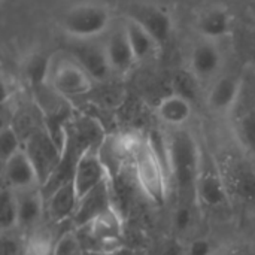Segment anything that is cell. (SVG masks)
I'll use <instances>...</instances> for the list:
<instances>
[{
    "mask_svg": "<svg viewBox=\"0 0 255 255\" xmlns=\"http://www.w3.org/2000/svg\"><path fill=\"white\" fill-rule=\"evenodd\" d=\"M126 142L139 188L151 202L163 205L167 196V181L164 164L152 139L133 136Z\"/></svg>",
    "mask_w": 255,
    "mask_h": 255,
    "instance_id": "cell-1",
    "label": "cell"
},
{
    "mask_svg": "<svg viewBox=\"0 0 255 255\" xmlns=\"http://www.w3.org/2000/svg\"><path fill=\"white\" fill-rule=\"evenodd\" d=\"M166 158L175 181L178 196H196L202 169V155L194 137L185 130H176L166 143Z\"/></svg>",
    "mask_w": 255,
    "mask_h": 255,
    "instance_id": "cell-2",
    "label": "cell"
},
{
    "mask_svg": "<svg viewBox=\"0 0 255 255\" xmlns=\"http://www.w3.org/2000/svg\"><path fill=\"white\" fill-rule=\"evenodd\" d=\"M111 22L109 10L97 3L73 6L63 19L64 31L75 40H93L106 31Z\"/></svg>",
    "mask_w": 255,
    "mask_h": 255,
    "instance_id": "cell-3",
    "label": "cell"
},
{
    "mask_svg": "<svg viewBox=\"0 0 255 255\" xmlns=\"http://www.w3.org/2000/svg\"><path fill=\"white\" fill-rule=\"evenodd\" d=\"M22 148L36 169L40 187H43L57 170L63 157V148L52 139L45 126L34 128L24 139Z\"/></svg>",
    "mask_w": 255,
    "mask_h": 255,
    "instance_id": "cell-4",
    "label": "cell"
},
{
    "mask_svg": "<svg viewBox=\"0 0 255 255\" xmlns=\"http://www.w3.org/2000/svg\"><path fill=\"white\" fill-rule=\"evenodd\" d=\"M127 15L130 19L142 25L158 46H163L169 42L173 21L166 9L151 3H134L130 6Z\"/></svg>",
    "mask_w": 255,
    "mask_h": 255,
    "instance_id": "cell-5",
    "label": "cell"
},
{
    "mask_svg": "<svg viewBox=\"0 0 255 255\" xmlns=\"http://www.w3.org/2000/svg\"><path fill=\"white\" fill-rule=\"evenodd\" d=\"M196 194L200 206H206L209 209H218L227 203V197L230 193L226 185L224 176L217 164H214L211 160H202Z\"/></svg>",
    "mask_w": 255,
    "mask_h": 255,
    "instance_id": "cell-6",
    "label": "cell"
},
{
    "mask_svg": "<svg viewBox=\"0 0 255 255\" xmlns=\"http://www.w3.org/2000/svg\"><path fill=\"white\" fill-rule=\"evenodd\" d=\"M100 148L87 149L76 164L73 184L76 187L79 199L109 179V172L102 160Z\"/></svg>",
    "mask_w": 255,
    "mask_h": 255,
    "instance_id": "cell-7",
    "label": "cell"
},
{
    "mask_svg": "<svg viewBox=\"0 0 255 255\" xmlns=\"http://www.w3.org/2000/svg\"><path fill=\"white\" fill-rule=\"evenodd\" d=\"M52 87L61 97H81L90 93L93 79L75 60L63 61L52 73Z\"/></svg>",
    "mask_w": 255,
    "mask_h": 255,
    "instance_id": "cell-8",
    "label": "cell"
},
{
    "mask_svg": "<svg viewBox=\"0 0 255 255\" xmlns=\"http://www.w3.org/2000/svg\"><path fill=\"white\" fill-rule=\"evenodd\" d=\"M3 176L4 187L10 188L12 191H22L40 187L36 169L24 148L3 163Z\"/></svg>",
    "mask_w": 255,
    "mask_h": 255,
    "instance_id": "cell-9",
    "label": "cell"
},
{
    "mask_svg": "<svg viewBox=\"0 0 255 255\" xmlns=\"http://www.w3.org/2000/svg\"><path fill=\"white\" fill-rule=\"evenodd\" d=\"M73 48L75 61L91 76L93 81H105L112 67L108 60L105 45H97L93 40H76Z\"/></svg>",
    "mask_w": 255,
    "mask_h": 255,
    "instance_id": "cell-10",
    "label": "cell"
},
{
    "mask_svg": "<svg viewBox=\"0 0 255 255\" xmlns=\"http://www.w3.org/2000/svg\"><path fill=\"white\" fill-rule=\"evenodd\" d=\"M15 196L18 205V227L31 233L40 227L43 215L46 214V203L42 187L15 191Z\"/></svg>",
    "mask_w": 255,
    "mask_h": 255,
    "instance_id": "cell-11",
    "label": "cell"
},
{
    "mask_svg": "<svg viewBox=\"0 0 255 255\" xmlns=\"http://www.w3.org/2000/svg\"><path fill=\"white\" fill-rule=\"evenodd\" d=\"M220 170L229 193L245 202L255 203V169L251 164L242 160H232Z\"/></svg>",
    "mask_w": 255,
    "mask_h": 255,
    "instance_id": "cell-12",
    "label": "cell"
},
{
    "mask_svg": "<svg viewBox=\"0 0 255 255\" xmlns=\"http://www.w3.org/2000/svg\"><path fill=\"white\" fill-rule=\"evenodd\" d=\"M111 206H114V203H112L111 184L108 179L79 199L78 209L72 218V224L76 229L84 227L88 223H91L94 218H97L100 214H103L106 209H109Z\"/></svg>",
    "mask_w": 255,
    "mask_h": 255,
    "instance_id": "cell-13",
    "label": "cell"
},
{
    "mask_svg": "<svg viewBox=\"0 0 255 255\" xmlns=\"http://www.w3.org/2000/svg\"><path fill=\"white\" fill-rule=\"evenodd\" d=\"M45 203L46 215L52 223L72 221L79 203V196L73 181L63 184L61 187L51 191L45 197Z\"/></svg>",
    "mask_w": 255,
    "mask_h": 255,
    "instance_id": "cell-14",
    "label": "cell"
},
{
    "mask_svg": "<svg viewBox=\"0 0 255 255\" xmlns=\"http://www.w3.org/2000/svg\"><path fill=\"white\" fill-rule=\"evenodd\" d=\"M244 88V81L235 75H224L215 81L208 94L211 109L220 114L230 112L236 108Z\"/></svg>",
    "mask_w": 255,
    "mask_h": 255,
    "instance_id": "cell-15",
    "label": "cell"
},
{
    "mask_svg": "<svg viewBox=\"0 0 255 255\" xmlns=\"http://www.w3.org/2000/svg\"><path fill=\"white\" fill-rule=\"evenodd\" d=\"M223 55L215 40L202 39L193 46L190 54V70L199 79L212 78L221 67Z\"/></svg>",
    "mask_w": 255,
    "mask_h": 255,
    "instance_id": "cell-16",
    "label": "cell"
},
{
    "mask_svg": "<svg viewBox=\"0 0 255 255\" xmlns=\"http://www.w3.org/2000/svg\"><path fill=\"white\" fill-rule=\"evenodd\" d=\"M105 49L108 54V60L109 64L112 67L114 72H127L133 67V64L137 61L133 52V48L130 45V40L127 37L126 33V27H120L117 30H114L106 43H105Z\"/></svg>",
    "mask_w": 255,
    "mask_h": 255,
    "instance_id": "cell-17",
    "label": "cell"
},
{
    "mask_svg": "<svg viewBox=\"0 0 255 255\" xmlns=\"http://www.w3.org/2000/svg\"><path fill=\"white\" fill-rule=\"evenodd\" d=\"M232 27H233V19L226 7H211L205 10L197 21V30L200 36L203 39H209L215 42L230 34Z\"/></svg>",
    "mask_w": 255,
    "mask_h": 255,
    "instance_id": "cell-18",
    "label": "cell"
},
{
    "mask_svg": "<svg viewBox=\"0 0 255 255\" xmlns=\"http://www.w3.org/2000/svg\"><path fill=\"white\" fill-rule=\"evenodd\" d=\"M233 111L236 112L235 127L239 140L250 152L255 154V97L250 100L242 93Z\"/></svg>",
    "mask_w": 255,
    "mask_h": 255,
    "instance_id": "cell-19",
    "label": "cell"
},
{
    "mask_svg": "<svg viewBox=\"0 0 255 255\" xmlns=\"http://www.w3.org/2000/svg\"><path fill=\"white\" fill-rule=\"evenodd\" d=\"M199 208L200 203L196 196H178V202L172 214V229L176 238L185 236L196 229Z\"/></svg>",
    "mask_w": 255,
    "mask_h": 255,
    "instance_id": "cell-20",
    "label": "cell"
},
{
    "mask_svg": "<svg viewBox=\"0 0 255 255\" xmlns=\"http://www.w3.org/2000/svg\"><path fill=\"white\" fill-rule=\"evenodd\" d=\"M191 112H193L191 100H188L187 97H184L178 93H172V94L166 96L157 105L158 117L166 124L173 126V127H179L184 123H187L188 118L191 117Z\"/></svg>",
    "mask_w": 255,
    "mask_h": 255,
    "instance_id": "cell-21",
    "label": "cell"
},
{
    "mask_svg": "<svg viewBox=\"0 0 255 255\" xmlns=\"http://www.w3.org/2000/svg\"><path fill=\"white\" fill-rule=\"evenodd\" d=\"M124 27H126L127 37L130 40V45L133 48V52H134V57L137 61L148 58L154 52V49L158 46L155 43V40L149 36V33L142 25H139L136 21L128 18L127 22L124 24Z\"/></svg>",
    "mask_w": 255,
    "mask_h": 255,
    "instance_id": "cell-22",
    "label": "cell"
},
{
    "mask_svg": "<svg viewBox=\"0 0 255 255\" xmlns=\"http://www.w3.org/2000/svg\"><path fill=\"white\" fill-rule=\"evenodd\" d=\"M18 227V205L15 191L4 187L0 199V230L1 233L12 232Z\"/></svg>",
    "mask_w": 255,
    "mask_h": 255,
    "instance_id": "cell-23",
    "label": "cell"
},
{
    "mask_svg": "<svg viewBox=\"0 0 255 255\" xmlns=\"http://www.w3.org/2000/svg\"><path fill=\"white\" fill-rule=\"evenodd\" d=\"M24 70H25L30 85L34 88V91H40L46 84V78H48V72H49V61L42 54H33L27 60Z\"/></svg>",
    "mask_w": 255,
    "mask_h": 255,
    "instance_id": "cell-24",
    "label": "cell"
},
{
    "mask_svg": "<svg viewBox=\"0 0 255 255\" xmlns=\"http://www.w3.org/2000/svg\"><path fill=\"white\" fill-rule=\"evenodd\" d=\"M54 247L55 242L51 232L40 226L25 241V255H54Z\"/></svg>",
    "mask_w": 255,
    "mask_h": 255,
    "instance_id": "cell-25",
    "label": "cell"
},
{
    "mask_svg": "<svg viewBox=\"0 0 255 255\" xmlns=\"http://www.w3.org/2000/svg\"><path fill=\"white\" fill-rule=\"evenodd\" d=\"M19 149H22V145H21V137H19V133L16 131V128L12 124L3 126L1 133H0V155H1V163H4L7 158H10Z\"/></svg>",
    "mask_w": 255,
    "mask_h": 255,
    "instance_id": "cell-26",
    "label": "cell"
},
{
    "mask_svg": "<svg viewBox=\"0 0 255 255\" xmlns=\"http://www.w3.org/2000/svg\"><path fill=\"white\" fill-rule=\"evenodd\" d=\"M84 253L78 233L73 230H69L63 233L57 241L54 247V255H81Z\"/></svg>",
    "mask_w": 255,
    "mask_h": 255,
    "instance_id": "cell-27",
    "label": "cell"
},
{
    "mask_svg": "<svg viewBox=\"0 0 255 255\" xmlns=\"http://www.w3.org/2000/svg\"><path fill=\"white\" fill-rule=\"evenodd\" d=\"M196 79H199L191 70L190 72H181L176 75L173 84H175V91L173 93H178L184 97H187L188 100H194L196 96H197V84H196Z\"/></svg>",
    "mask_w": 255,
    "mask_h": 255,
    "instance_id": "cell-28",
    "label": "cell"
},
{
    "mask_svg": "<svg viewBox=\"0 0 255 255\" xmlns=\"http://www.w3.org/2000/svg\"><path fill=\"white\" fill-rule=\"evenodd\" d=\"M1 251L0 255H25V244H22L16 236L7 233H1Z\"/></svg>",
    "mask_w": 255,
    "mask_h": 255,
    "instance_id": "cell-29",
    "label": "cell"
},
{
    "mask_svg": "<svg viewBox=\"0 0 255 255\" xmlns=\"http://www.w3.org/2000/svg\"><path fill=\"white\" fill-rule=\"evenodd\" d=\"M212 254V244L205 238H194L188 248L187 255H211Z\"/></svg>",
    "mask_w": 255,
    "mask_h": 255,
    "instance_id": "cell-30",
    "label": "cell"
},
{
    "mask_svg": "<svg viewBox=\"0 0 255 255\" xmlns=\"http://www.w3.org/2000/svg\"><path fill=\"white\" fill-rule=\"evenodd\" d=\"M160 255H187V250L184 248V245L179 241V238L175 236V238L167 239L163 244Z\"/></svg>",
    "mask_w": 255,
    "mask_h": 255,
    "instance_id": "cell-31",
    "label": "cell"
},
{
    "mask_svg": "<svg viewBox=\"0 0 255 255\" xmlns=\"http://www.w3.org/2000/svg\"><path fill=\"white\" fill-rule=\"evenodd\" d=\"M115 255H140V254H139V253H136V251H133V250H128V248H124V247H123V248H121V250H120V251H118Z\"/></svg>",
    "mask_w": 255,
    "mask_h": 255,
    "instance_id": "cell-32",
    "label": "cell"
},
{
    "mask_svg": "<svg viewBox=\"0 0 255 255\" xmlns=\"http://www.w3.org/2000/svg\"><path fill=\"white\" fill-rule=\"evenodd\" d=\"M232 255H254L251 254V253H248V251H238V253H235V254Z\"/></svg>",
    "mask_w": 255,
    "mask_h": 255,
    "instance_id": "cell-33",
    "label": "cell"
},
{
    "mask_svg": "<svg viewBox=\"0 0 255 255\" xmlns=\"http://www.w3.org/2000/svg\"><path fill=\"white\" fill-rule=\"evenodd\" d=\"M253 61H254V64H255V49H254V52H253Z\"/></svg>",
    "mask_w": 255,
    "mask_h": 255,
    "instance_id": "cell-34",
    "label": "cell"
}]
</instances>
